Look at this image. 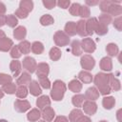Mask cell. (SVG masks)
Returning <instances> with one entry per match:
<instances>
[{
  "instance_id": "cell-1",
  "label": "cell",
  "mask_w": 122,
  "mask_h": 122,
  "mask_svg": "<svg viewBox=\"0 0 122 122\" xmlns=\"http://www.w3.org/2000/svg\"><path fill=\"white\" fill-rule=\"evenodd\" d=\"M93 83L95 85V88L102 95H108L111 93L112 89L110 87L109 83V77L107 73L104 72H98L93 77Z\"/></svg>"
},
{
  "instance_id": "cell-2",
  "label": "cell",
  "mask_w": 122,
  "mask_h": 122,
  "mask_svg": "<svg viewBox=\"0 0 122 122\" xmlns=\"http://www.w3.org/2000/svg\"><path fill=\"white\" fill-rule=\"evenodd\" d=\"M66 90H67V86L63 81L55 80L51 86V97L54 101H61L65 95Z\"/></svg>"
},
{
  "instance_id": "cell-3",
  "label": "cell",
  "mask_w": 122,
  "mask_h": 122,
  "mask_svg": "<svg viewBox=\"0 0 122 122\" xmlns=\"http://www.w3.org/2000/svg\"><path fill=\"white\" fill-rule=\"evenodd\" d=\"M53 40L56 46L65 47L70 43V36H68L63 30H57L53 34Z\"/></svg>"
},
{
  "instance_id": "cell-4",
  "label": "cell",
  "mask_w": 122,
  "mask_h": 122,
  "mask_svg": "<svg viewBox=\"0 0 122 122\" xmlns=\"http://www.w3.org/2000/svg\"><path fill=\"white\" fill-rule=\"evenodd\" d=\"M80 65L84 71H92L95 66V60L91 54H84L81 56L80 59Z\"/></svg>"
},
{
  "instance_id": "cell-5",
  "label": "cell",
  "mask_w": 122,
  "mask_h": 122,
  "mask_svg": "<svg viewBox=\"0 0 122 122\" xmlns=\"http://www.w3.org/2000/svg\"><path fill=\"white\" fill-rule=\"evenodd\" d=\"M80 44H81V47H82V50L85 51V52H88V53H92L95 50H96V45H95V42L90 38V37H86V38H83L81 41H80Z\"/></svg>"
},
{
  "instance_id": "cell-6",
  "label": "cell",
  "mask_w": 122,
  "mask_h": 122,
  "mask_svg": "<svg viewBox=\"0 0 122 122\" xmlns=\"http://www.w3.org/2000/svg\"><path fill=\"white\" fill-rule=\"evenodd\" d=\"M22 65H23V68L27 71V72H29V73L35 72V70H36V67H37V63H36L34 58H32L30 56H26L23 59Z\"/></svg>"
},
{
  "instance_id": "cell-7",
  "label": "cell",
  "mask_w": 122,
  "mask_h": 122,
  "mask_svg": "<svg viewBox=\"0 0 122 122\" xmlns=\"http://www.w3.org/2000/svg\"><path fill=\"white\" fill-rule=\"evenodd\" d=\"M35 73H36L38 78L47 77L49 75V73H50V66H49V64L45 63V62L39 63L37 65V67H36Z\"/></svg>"
},
{
  "instance_id": "cell-8",
  "label": "cell",
  "mask_w": 122,
  "mask_h": 122,
  "mask_svg": "<svg viewBox=\"0 0 122 122\" xmlns=\"http://www.w3.org/2000/svg\"><path fill=\"white\" fill-rule=\"evenodd\" d=\"M82 108H83V111L86 114L93 115L97 111V104L94 101L86 100V101H84V103L82 105Z\"/></svg>"
},
{
  "instance_id": "cell-9",
  "label": "cell",
  "mask_w": 122,
  "mask_h": 122,
  "mask_svg": "<svg viewBox=\"0 0 122 122\" xmlns=\"http://www.w3.org/2000/svg\"><path fill=\"white\" fill-rule=\"evenodd\" d=\"M14 109L18 112H26L30 109V103L28 100L17 99L14 102Z\"/></svg>"
},
{
  "instance_id": "cell-10",
  "label": "cell",
  "mask_w": 122,
  "mask_h": 122,
  "mask_svg": "<svg viewBox=\"0 0 122 122\" xmlns=\"http://www.w3.org/2000/svg\"><path fill=\"white\" fill-rule=\"evenodd\" d=\"M107 13L111 16H120L122 13V7L120 5V1H112V4L111 5Z\"/></svg>"
},
{
  "instance_id": "cell-11",
  "label": "cell",
  "mask_w": 122,
  "mask_h": 122,
  "mask_svg": "<svg viewBox=\"0 0 122 122\" xmlns=\"http://www.w3.org/2000/svg\"><path fill=\"white\" fill-rule=\"evenodd\" d=\"M31 82V76L30 73L27 71H23L20 73V75L16 79V84L19 86H28Z\"/></svg>"
},
{
  "instance_id": "cell-12",
  "label": "cell",
  "mask_w": 122,
  "mask_h": 122,
  "mask_svg": "<svg viewBox=\"0 0 122 122\" xmlns=\"http://www.w3.org/2000/svg\"><path fill=\"white\" fill-rule=\"evenodd\" d=\"M41 116L43 117L44 121L46 122H51L53 120L54 116H55V112L52 108H51L50 106L49 107H46L42 110V112H41Z\"/></svg>"
},
{
  "instance_id": "cell-13",
  "label": "cell",
  "mask_w": 122,
  "mask_h": 122,
  "mask_svg": "<svg viewBox=\"0 0 122 122\" xmlns=\"http://www.w3.org/2000/svg\"><path fill=\"white\" fill-rule=\"evenodd\" d=\"M99 95H100V93H99V92L97 91V89H96L95 87H91V88H89V89L86 91L84 96H85V99H87V100L95 101L96 99L99 98Z\"/></svg>"
},
{
  "instance_id": "cell-14",
  "label": "cell",
  "mask_w": 122,
  "mask_h": 122,
  "mask_svg": "<svg viewBox=\"0 0 122 122\" xmlns=\"http://www.w3.org/2000/svg\"><path fill=\"white\" fill-rule=\"evenodd\" d=\"M10 70L12 72V76L14 77L19 76L22 70V63L18 60H12L10 64Z\"/></svg>"
},
{
  "instance_id": "cell-15",
  "label": "cell",
  "mask_w": 122,
  "mask_h": 122,
  "mask_svg": "<svg viewBox=\"0 0 122 122\" xmlns=\"http://www.w3.org/2000/svg\"><path fill=\"white\" fill-rule=\"evenodd\" d=\"M29 91L30 94L33 96H39L42 93V89L36 80H31V82L29 85Z\"/></svg>"
},
{
  "instance_id": "cell-16",
  "label": "cell",
  "mask_w": 122,
  "mask_h": 122,
  "mask_svg": "<svg viewBox=\"0 0 122 122\" xmlns=\"http://www.w3.org/2000/svg\"><path fill=\"white\" fill-rule=\"evenodd\" d=\"M99 66H100V69L102 71H111L112 70V61L111 57H109V56L103 57L99 62Z\"/></svg>"
},
{
  "instance_id": "cell-17",
  "label": "cell",
  "mask_w": 122,
  "mask_h": 122,
  "mask_svg": "<svg viewBox=\"0 0 122 122\" xmlns=\"http://www.w3.org/2000/svg\"><path fill=\"white\" fill-rule=\"evenodd\" d=\"M78 79L81 83H85V84H90L92 82L93 80V76L92 75V73L90 71H81L78 73Z\"/></svg>"
},
{
  "instance_id": "cell-18",
  "label": "cell",
  "mask_w": 122,
  "mask_h": 122,
  "mask_svg": "<svg viewBox=\"0 0 122 122\" xmlns=\"http://www.w3.org/2000/svg\"><path fill=\"white\" fill-rule=\"evenodd\" d=\"M76 33L82 37L88 36L87 28H86V21L84 19H80L76 23Z\"/></svg>"
},
{
  "instance_id": "cell-19",
  "label": "cell",
  "mask_w": 122,
  "mask_h": 122,
  "mask_svg": "<svg viewBox=\"0 0 122 122\" xmlns=\"http://www.w3.org/2000/svg\"><path fill=\"white\" fill-rule=\"evenodd\" d=\"M26 35H27V30L24 26H18L13 30V37L16 40L23 41V39L26 37Z\"/></svg>"
},
{
  "instance_id": "cell-20",
  "label": "cell",
  "mask_w": 122,
  "mask_h": 122,
  "mask_svg": "<svg viewBox=\"0 0 122 122\" xmlns=\"http://www.w3.org/2000/svg\"><path fill=\"white\" fill-rule=\"evenodd\" d=\"M12 47H13V42L9 37L6 36L5 38L0 40V51H4V52L9 51Z\"/></svg>"
},
{
  "instance_id": "cell-21",
  "label": "cell",
  "mask_w": 122,
  "mask_h": 122,
  "mask_svg": "<svg viewBox=\"0 0 122 122\" xmlns=\"http://www.w3.org/2000/svg\"><path fill=\"white\" fill-rule=\"evenodd\" d=\"M64 32L68 36H73L76 34V22L69 21L66 23L64 28Z\"/></svg>"
},
{
  "instance_id": "cell-22",
  "label": "cell",
  "mask_w": 122,
  "mask_h": 122,
  "mask_svg": "<svg viewBox=\"0 0 122 122\" xmlns=\"http://www.w3.org/2000/svg\"><path fill=\"white\" fill-rule=\"evenodd\" d=\"M97 23H98V21H97V18H95V17L89 18V19L86 21V28H87L88 35H92V34L94 32V30H95V28H96Z\"/></svg>"
},
{
  "instance_id": "cell-23",
  "label": "cell",
  "mask_w": 122,
  "mask_h": 122,
  "mask_svg": "<svg viewBox=\"0 0 122 122\" xmlns=\"http://www.w3.org/2000/svg\"><path fill=\"white\" fill-rule=\"evenodd\" d=\"M108 77H109V83H110V87L112 90L113 91H119L121 89V83L120 81L112 74V73H109L108 74Z\"/></svg>"
},
{
  "instance_id": "cell-24",
  "label": "cell",
  "mask_w": 122,
  "mask_h": 122,
  "mask_svg": "<svg viewBox=\"0 0 122 122\" xmlns=\"http://www.w3.org/2000/svg\"><path fill=\"white\" fill-rule=\"evenodd\" d=\"M50 105H51V99L48 95H41L36 100V106L38 107V109L43 110L44 108L49 107Z\"/></svg>"
},
{
  "instance_id": "cell-25",
  "label": "cell",
  "mask_w": 122,
  "mask_h": 122,
  "mask_svg": "<svg viewBox=\"0 0 122 122\" xmlns=\"http://www.w3.org/2000/svg\"><path fill=\"white\" fill-rule=\"evenodd\" d=\"M68 87H69V90L71 91L72 92L78 93L79 92H81L83 85L78 79H72L71 81L69 82V86Z\"/></svg>"
},
{
  "instance_id": "cell-26",
  "label": "cell",
  "mask_w": 122,
  "mask_h": 122,
  "mask_svg": "<svg viewBox=\"0 0 122 122\" xmlns=\"http://www.w3.org/2000/svg\"><path fill=\"white\" fill-rule=\"evenodd\" d=\"M71 53L74 55V56H80L83 52V50H82V47H81V44H80V41L79 40H73L71 42Z\"/></svg>"
},
{
  "instance_id": "cell-27",
  "label": "cell",
  "mask_w": 122,
  "mask_h": 122,
  "mask_svg": "<svg viewBox=\"0 0 122 122\" xmlns=\"http://www.w3.org/2000/svg\"><path fill=\"white\" fill-rule=\"evenodd\" d=\"M40 117H41V112L39 111V109H31L27 114V118L30 122L38 121Z\"/></svg>"
},
{
  "instance_id": "cell-28",
  "label": "cell",
  "mask_w": 122,
  "mask_h": 122,
  "mask_svg": "<svg viewBox=\"0 0 122 122\" xmlns=\"http://www.w3.org/2000/svg\"><path fill=\"white\" fill-rule=\"evenodd\" d=\"M102 105L106 110H112L115 105V99L113 96H105L102 99Z\"/></svg>"
},
{
  "instance_id": "cell-29",
  "label": "cell",
  "mask_w": 122,
  "mask_h": 122,
  "mask_svg": "<svg viewBox=\"0 0 122 122\" xmlns=\"http://www.w3.org/2000/svg\"><path fill=\"white\" fill-rule=\"evenodd\" d=\"M82 115H84V114H83V112H82L80 109L76 108V109L72 110V111L70 112L68 119H69L70 122H76Z\"/></svg>"
},
{
  "instance_id": "cell-30",
  "label": "cell",
  "mask_w": 122,
  "mask_h": 122,
  "mask_svg": "<svg viewBox=\"0 0 122 122\" xmlns=\"http://www.w3.org/2000/svg\"><path fill=\"white\" fill-rule=\"evenodd\" d=\"M106 51L110 56H116L119 53L118 46L114 43H109L106 46Z\"/></svg>"
},
{
  "instance_id": "cell-31",
  "label": "cell",
  "mask_w": 122,
  "mask_h": 122,
  "mask_svg": "<svg viewBox=\"0 0 122 122\" xmlns=\"http://www.w3.org/2000/svg\"><path fill=\"white\" fill-rule=\"evenodd\" d=\"M61 55H62V52H61V50L58 48V47H53L51 49L50 52H49V56L50 58L52 60V61H57L61 58Z\"/></svg>"
},
{
  "instance_id": "cell-32",
  "label": "cell",
  "mask_w": 122,
  "mask_h": 122,
  "mask_svg": "<svg viewBox=\"0 0 122 122\" xmlns=\"http://www.w3.org/2000/svg\"><path fill=\"white\" fill-rule=\"evenodd\" d=\"M17 46H18V49L20 50V51H21L22 54H28V53H30V46L31 45H30V43L29 41L23 40Z\"/></svg>"
},
{
  "instance_id": "cell-33",
  "label": "cell",
  "mask_w": 122,
  "mask_h": 122,
  "mask_svg": "<svg viewBox=\"0 0 122 122\" xmlns=\"http://www.w3.org/2000/svg\"><path fill=\"white\" fill-rule=\"evenodd\" d=\"M30 51L34 54H41L44 51V45L39 41H35L30 46Z\"/></svg>"
},
{
  "instance_id": "cell-34",
  "label": "cell",
  "mask_w": 122,
  "mask_h": 122,
  "mask_svg": "<svg viewBox=\"0 0 122 122\" xmlns=\"http://www.w3.org/2000/svg\"><path fill=\"white\" fill-rule=\"evenodd\" d=\"M84 99H85V96L84 94H80V93H76L75 95L72 96L71 98V103L74 107L76 108H79V107H82L83 103H84Z\"/></svg>"
},
{
  "instance_id": "cell-35",
  "label": "cell",
  "mask_w": 122,
  "mask_h": 122,
  "mask_svg": "<svg viewBox=\"0 0 122 122\" xmlns=\"http://www.w3.org/2000/svg\"><path fill=\"white\" fill-rule=\"evenodd\" d=\"M97 20H98V22H99L101 25L108 27V26L112 22V17L110 14H108V13H102V14L99 16V18H98Z\"/></svg>"
},
{
  "instance_id": "cell-36",
  "label": "cell",
  "mask_w": 122,
  "mask_h": 122,
  "mask_svg": "<svg viewBox=\"0 0 122 122\" xmlns=\"http://www.w3.org/2000/svg\"><path fill=\"white\" fill-rule=\"evenodd\" d=\"M19 8L25 10L30 13L33 10V2L30 0H21L19 3Z\"/></svg>"
},
{
  "instance_id": "cell-37",
  "label": "cell",
  "mask_w": 122,
  "mask_h": 122,
  "mask_svg": "<svg viewBox=\"0 0 122 122\" xmlns=\"http://www.w3.org/2000/svg\"><path fill=\"white\" fill-rule=\"evenodd\" d=\"M16 89H17L16 85L14 83H12V82L8 83V84L2 86V91L5 93H8V94H13V93H15L16 92Z\"/></svg>"
},
{
  "instance_id": "cell-38",
  "label": "cell",
  "mask_w": 122,
  "mask_h": 122,
  "mask_svg": "<svg viewBox=\"0 0 122 122\" xmlns=\"http://www.w3.org/2000/svg\"><path fill=\"white\" fill-rule=\"evenodd\" d=\"M39 22L42 26H50L54 23V19L51 14H44L40 17Z\"/></svg>"
},
{
  "instance_id": "cell-39",
  "label": "cell",
  "mask_w": 122,
  "mask_h": 122,
  "mask_svg": "<svg viewBox=\"0 0 122 122\" xmlns=\"http://www.w3.org/2000/svg\"><path fill=\"white\" fill-rule=\"evenodd\" d=\"M16 96L18 98H26L28 96V93H29V91L27 89L26 86H18V88L16 89Z\"/></svg>"
},
{
  "instance_id": "cell-40",
  "label": "cell",
  "mask_w": 122,
  "mask_h": 122,
  "mask_svg": "<svg viewBox=\"0 0 122 122\" xmlns=\"http://www.w3.org/2000/svg\"><path fill=\"white\" fill-rule=\"evenodd\" d=\"M6 24L10 28H15L17 26V24H18V19L14 14H9V15H7Z\"/></svg>"
},
{
  "instance_id": "cell-41",
  "label": "cell",
  "mask_w": 122,
  "mask_h": 122,
  "mask_svg": "<svg viewBox=\"0 0 122 122\" xmlns=\"http://www.w3.org/2000/svg\"><path fill=\"white\" fill-rule=\"evenodd\" d=\"M112 4V0H103L99 2V8L103 13H107Z\"/></svg>"
},
{
  "instance_id": "cell-42",
  "label": "cell",
  "mask_w": 122,
  "mask_h": 122,
  "mask_svg": "<svg viewBox=\"0 0 122 122\" xmlns=\"http://www.w3.org/2000/svg\"><path fill=\"white\" fill-rule=\"evenodd\" d=\"M81 5L78 3H72L71 4L69 8V11L72 16H79V10H80Z\"/></svg>"
},
{
  "instance_id": "cell-43",
  "label": "cell",
  "mask_w": 122,
  "mask_h": 122,
  "mask_svg": "<svg viewBox=\"0 0 122 122\" xmlns=\"http://www.w3.org/2000/svg\"><path fill=\"white\" fill-rule=\"evenodd\" d=\"M97 21H98V20H97ZM108 30H109L108 27L103 26V25H101V24L98 22L97 25H96V28H95V30H94V32H95L97 35L101 36V35H105L106 33H108Z\"/></svg>"
},
{
  "instance_id": "cell-44",
  "label": "cell",
  "mask_w": 122,
  "mask_h": 122,
  "mask_svg": "<svg viewBox=\"0 0 122 122\" xmlns=\"http://www.w3.org/2000/svg\"><path fill=\"white\" fill-rule=\"evenodd\" d=\"M91 15V10H90V7L86 6V5H83L80 7V10H79V16L82 17L83 19L85 18H88L90 17Z\"/></svg>"
},
{
  "instance_id": "cell-45",
  "label": "cell",
  "mask_w": 122,
  "mask_h": 122,
  "mask_svg": "<svg viewBox=\"0 0 122 122\" xmlns=\"http://www.w3.org/2000/svg\"><path fill=\"white\" fill-rule=\"evenodd\" d=\"M12 82V76L7 74V73H4V72H1L0 73V85H6L8 83H10Z\"/></svg>"
},
{
  "instance_id": "cell-46",
  "label": "cell",
  "mask_w": 122,
  "mask_h": 122,
  "mask_svg": "<svg viewBox=\"0 0 122 122\" xmlns=\"http://www.w3.org/2000/svg\"><path fill=\"white\" fill-rule=\"evenodd\" d=\"M10 56L14 59V60H17L18 58H20L22 56V53L20 51V50L18 49V46L15 45L13 46L11 49H10Z\"/></svg>"
},
{
  "instance_id": "cell-47",
  "label": "cell",
  "mask_w": 122,
  "mask_h": 122,
  "mask_svg": "<svg viewBox=\"0 0 122 122\" xmlns=\"http://www.w3.org/2000/svg\"><path fill=\"white\" fill-rule=\"evenodd\" d=\"M39 85H40V87H42L43 89H46V90H49L51 87V81H50V79L48 77L39 78Z\"/></svg>"
},
{
  "instance_id": "cell-48",
  "label": "cell",
  "mask_w": 122,
  "mask_h": 122,
  "mask_svg": "<svg viewBox=\"0 0 122 122\" xmlns=\"http://www.w3.org/2000/svg\"><path fill=\"white\" fill-rule=\"evenodd\" d=\"M28 15H29V12L26 11L25 10L21 9V8H18V9L15 10V16L17 17V19H18V18H20V19H25V18L28 17Z\"/></svg>"
},
{
  "instance_id": "cell-49",
  "label": "cell",
  "mask_w": 122,
  "mask_h": 122,
  "mask_svg": "<svg viewBox=\"0 0 122 122\" xmlns=\"http://www.w3.org/2000/svg\"><path fill=\"white\" fill-rule=\"evenodd\" d=\"M112 24H113V27H114L118 31H121V30H122V17H121V16L116 17V18L113 20Z\"/></svg>"
},
{
  "instance_id": "cell-50",
  "label": "cell",
  "mask_w": 122,
  "mask_h": 122,
  "mask_svg": "<svg viewBox=\"0 0 122 122\" xmlns=\"http://www.w3.org/2000/svg\"><path fill=\"white\" fill-rule=\"evenodd\" d=\"M44 7L48 10H51L52 8H54L56 6V1L55 0H43L42 1Z\"/></svg>"
},
{
  "instance_id": "cell-51",
  "label": "cell",
  "mask_w": 122,
  "mask_h": 122,
  "mask_svg": "<svg viewBox=\"0 0 122 122\" xmlns=\"http://www.w3.org/2000/svg\"><path fill=\"white\" fill-rule=\"evenodd\" d=\"M56 5L62 9H69L71 6V1L70 0H59L58 2H56Z\"/></svg>"
},
{
  "instance_id": "cell-52",
  "label": "cell",
  "mask_w": 122,
  "mask_h": 122,
  "mask_svg": "<svg viewBox=\"0 0 122 122\" xmlns=\"http://www.w3.org/2000/svg\"><path fill=\"white\" fill-rule=\"evenodd\" d=\"M54 122H69V119L64 115H59L54 119Z\"/></svg>"
},
{
  "instance_id": "cell-53",
  "label": "cell",
  "mask_w": 122,
  "mask_h": 122,
  "mask_svg": "<svg viewBox=\"0 0 122 122\" xmlns=\"http://www.w3.org/2000/svg\"><path fill=\"white\" fill-rule=\"evenodd\" d=\"M76 122H92L91 118L89 116H86V115H82Z\"/></svg>"
},
{
  "instance_id": "cell-54",
  "label": "cell",
  "mask_w": 122,
  "mask_h": 122,
  "mask_svg": "<svg viewBox=\"0 0 122 122\" xmlns=\"http://www.w3.org/2000/svg\"><path fill=\"white\" fill-rule=\"evenodd\" d=\"M6 21H7V16L5 14H0V27L6 25Z\"/></svg>"
},
{
  "instance_id": "cell-55",
  "label": "cell",
  "mask_w": 122,
  "mask_h": 122,
  "mask_svg": "<svg viewBox=\"0 0 122 122\" xmlns=\"http://www.w3.org/2000/svg\"><path fill=\"white\" fill-rule=\"evenodd\" d=\"M7 10V8H6V5L3 3V2H0V14H4Z\"/></svg>"
},
{
  "instance_id": "cell-56",
  "label": "cell",
  "mask_w": 122,
  "mask_h": 122,
  "mask_svg": "<svg viewBox=\"0 0 122 122\" xmlns=\"http://www.w3.org/2000/svg\"><path fill=\"white\" fill-rule=\"evenodd\" d=\"M85 4H86V6H95V5H97V4H99V1H90V0H87L86 2H85Z\"/></svg>"
},
{
  "instance_id": "cell-57",
  "label": "cell",
  "mask_w": 122,
  "mask_h": 122,
  "mask_svg": "<svg viewBox=\"0 0 122 122\" xmlns=\"http://www.w3.org/2000/svg\"><path fill=\"white\" fill-rule=\"evenodd\" d=\"M121 112H122V110L121 109H119L117 112H116V118H117V120H118V122H122V118H121Z\"/></svg>"
},
{
  "instance_id": "cell-58",
  "label": "cell",
  "mask_w": 122,
  "mask_h": 122,
  "mask_svg": "<svg viewBox=\"0 0 122 122\" xmlns=\"http://www.w3.org/2000/svg\"><path fill=\"white\" fill-rule=\"evenodd\" d=\"M5 37H6V33H5V31L0 30V40L3 39V38H5Z\"/></svg>"
},
{
  "instance_id": "cell-59",
  "label": "cell",
  "mask_w": 122,
  "mask_h": 122,
  "mask_svg": "<svg viewBox=\"0 0 122 122\" xmlns=\"http://www.w3.org/2000/svg\"><path fill=\"white\" fill-rule=\"evenodd\" d=\"M4 97V92L2 91V89H0V98H3Z\"/></svg>"
},
{
  "instance_id": "cell-60",
  "label": "cell",
  "mask_w": 122,
  "mask_h": 122,
  "mask_svg": "<svg viewBox=\"0 0 122 122\" xmlns=\"http://www.w3.org/2000/svg\"><path fill=\"white\" fill-rule=\"evenodd\" d=\"M0 122H8L6 119H0Z\"/></svg>"
},
{
  "instance_id": "cell-61",
  "label": "cell",
  "mask_w": 122,
  "mask_h": 122,
  "mask_svg": "<svg viewBox=\"0 0 122 122\" xmlns=\"http://www.w3.org/2000/svg\"><path fill=\"white\" fill-rule=\"evenodd\" d=\"M99 122H108V121H107V120H100Z\"/></svg>"
},
{
  "instance_id": "cell-62",
  "label": "cell",
  "mask_w": 122,
  "mask_h": 122,
  "mask_svg": "<svg viewBox=\"0 0 122 122\" xmlns=\"http://www.w3.org/2000/svg\"><path fill=\"white\" fill-rule=\"evenodd\" d=\"M38 122H46V121H44V120H41V121H38Z\"/></svg>"
}]
</instances>
